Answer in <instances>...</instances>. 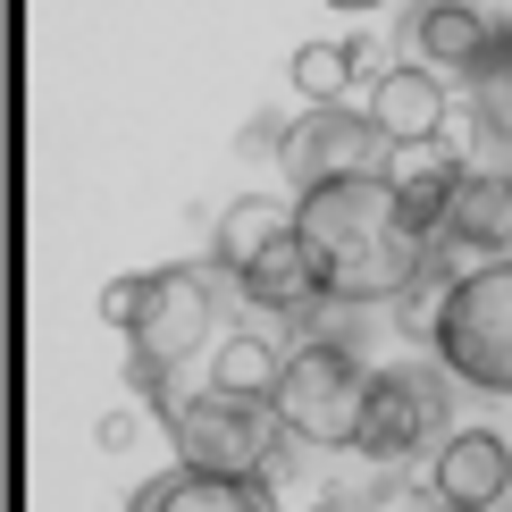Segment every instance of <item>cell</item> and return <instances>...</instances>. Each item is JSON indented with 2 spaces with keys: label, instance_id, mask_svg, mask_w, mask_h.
I'll use <instances>...</instances> for the list:
<instances>
[{
  "label": "cell",
  "instance_id": "obj_1",
  "mask_svg": "<svg viewBox=\"0 0 512 512\" xmlns=\"http://www.w3.org/2000/svg\"><path fill=\"white\" fill-rule=\"evenodd\" d=\"M361 395H370V370L353 361L345 336H303L286 353V378H277V420H286L294 445H361Z\"/></svg>",
  "mask_w": 512,
  "mask_h": 512
},
{
  "label": "cell",
  "instance_id": "obj_2",
  "mask_svg": "<svg viewBox=\"0 0 512 512\" xmlns=\"http://www.w3.org/2000/svg\"><path fill=\"white\" fill-rule=\"evenodd\" d=\"M437 361L462 378V387L512 395V252H504V261H487V269H471L454 294H445Z\"/></svg>",
  "mask_w": 512,
  "mask_h": 512
},
{
  "label": "cell",
  "instance_id": "obj_3",
  "mask_svg": "<svg viewBox=\"0 0 512 512\" xmlns=\"http://www.w3.org/2000/svg\"><path fill=\"white\" fill-rule=\"evenodd\" d=\"M277 429H286V420H277L269 395H219V387L168 412V437H177L185 471H244V479H261L277 462Z\"/></svg>",
  "mask_w": 512,
  "mask_h": 512
},
{
  "label": "cell",
  "instance_id": "obj_4",
  "mask_svg": "<svg viewBox=\"0 0 512 512\" xmlns=\"http://www.w3.org/2000/svg\"><path fill=\"white\" fill-rule=\"evenodd\" d=\"M387 126L370 110H345V101H311L303 126H286V143H277V168H286L294 185H336V177H387Z\"/></svg>",
  "mask_w": 512,
  "mask_h": 512
},
{
  "label": "cell",
  "instance_id": "obj_5",
  "mask_svg": "<svg viewBox=\"0 0 512 512\" xmlns=\"http://www.w3.org/2000/svg\"><path fill=\"white\" fill-rule=\"evenodd\" d=\"M454 437V395L437 387L429 370H370V395H361V445L370 462H403L420 445Z\"/></svg>",
  "mask_w": 512,
  "mask_h": 512
},
{
  "label": "cell",
  "instance_id": "obj_6",
  "mask_svg": "<svg viewBox=\"0 0 512 512\" xmlns=\"http://www.w3.org/2000/svg\"><path fill=\"white\" fill-rule=\"evenodd\" d=\"M210 319H219V303H210V277L168 261V269H143L135 319H126V345H135V361H152V370H177V361L202 353Z\"/></svg>",
  "mask_w": 512,
  "mask_h": 512
},
{
  "label": "cell",
  "instance_id": "obj_7",
  "mask_svg": "<svg viewBox=\"0 0 512 512\" xmlns=\"http://www.w3.org/2000/svg\"><path fill=\"white\" fill-rule=\"evenodd\" d=\"M387 185H395V219L412 227V236H437L454 194L471 185V168H462L454 135H412V143L387 152Z\"/></svg>",
  "mask_w": 512,
  "mask_h": 512
},
{
  "label": "cell",
  "instance_id": "obj_8",
  "mask_svg": "<svg viewBox=\"0 0 512 512\" xmlns=\"http://www.w3.org/2000/svg\"><path fill=\"white\" fill-rule=\"evenodd\" d=\"M294 227H303L311 252H345V244H370L387 236L395 219V185L387 177H336V185H311L303 210H294Z\"/></svg>",
  "mask_w": 512,
  "mask_h": 512
},
{
  "label": "cell",
  "instance_id": "obj_9",
  "mask_svg": "<svg viewBox=\"0 0 512 512\" xmlns=\"http://www.w3.org/2000/svg\"><path fill=\"white\" fill-rule=\"evenodd\" d=\"M236 286H244V303H261V311H286L294 328H311L319 311H328V286H319V252L303 244V227H286L261 261H244L236 269Z\"/></svg>",
  "mask_w": 512,
  "mask_h": 512
},
{
  "label": "cell",
  "instance_id": "obj_10",
  "mask_svg": "<svg viewBox=\"0 0 512 512\" xmlns=\"http://www.w3.org/2000/svg\"><path fill=\"white\" fill-rule=\"evenodd\" d=\"M429 496H437V504H462V512L504 504V496H512V445L487 437V429H454V437L437 445Z\"/></svg>",
  "mask_w": 512,
  "mask_h": 512
},
{
  "label": "cell",
  "instance_id": "obj_11",
  "mask_svg": "<svg viewBox=\"0 0 512 512\" xmlns=\"http://www.w3.org/2000/svg\"><path fill=\"white\" fill-rule=\"evenodd\" d=\"M126 512H277L269 479H244V471H168L152 487H135Z\"/></svg>",
  "mask_w": 512,
  "mask_h": 512
},
{
  "label": "cell",
  "instance_id": "obj_12",
  "mask_svg": "<svg viewBox=\"0 0 512 512\" xmlns=\"http://www.w3.org/2000/svg\"><path fill=\"white\" fill-rule=\"evenodd\" d=\"M487 34H496V26H487L471 0H429V9L412 17V51H420L429 76H471L487 59Z\"/></svg>",
  "mask_w": 512,
  "mask_h": 512
},
{
  "label": "cell",
  "instance_id": "obj_13",
  "mask_svg": "<svg viewBox=\"0 0 512 512\" xmlns=\"http://www.w3.org/2000/svg\"><path fill=\"white\" fill-rule=\"evenodd\" d=\"M370 118L387 126V143H412V135H445V84L429 68H387L370 84Z\"/></svg>",
  "mask_w": 512,
  "mask_h": 512
},
{
  "label": "cell",
  "instance_id": "obj_14",
  "mask_svg": "<svg viewBox=\"0 0 512 512\" xmlns=\"http://www.w3.org/2000/svg\"><path fill=\"white\" fill-rule=\"evenodd\" d=\"M437 236L462 244V252H479V261H504V252H512V185L471 177V185L454 194V210H445Z\"/></svg>",
  "mask_w": 512,
  "mask_h": 512
},
{
  "label": "cell",
  "instance_id": "obj_15",
  "mask_svg": "<svg viewBox=\"0 0 512 512\" xmlns=\"http://www.w3.org/2000/svg\"><path fill=\"white\" fill-rule=\"evenodd\" d=\"M286 227H294V219H286L277 202H236V210L219 219V261H227V277H236L244 261H261V252L286 236Z\"/></svg>",
  "mask_w": 512,
  "mask_h": 512
},
{
  "label": "cell",
  "instance_id": "obj_16",
  "mask_svg": "<svg viewBox=\"0 0 512 512\" xmlns=\"http://www.w3.org/2000/svg\"><path fill=\"white\" fill-rule=\"evenodd\" d=\"M277 378H286V353L261 345V336H236L219 353V370H210V387L219 395H277Z\"/></svg>",
  "mask_w": 512,
  "mask_h": 512
},
{
  "label": "cell",
  "instance_id": "obj_17",
  "mask_svg": "<svg viewBox=\"0 0 512 512\" xmlns=\"http://www.w3.org/2000/svg\"><path fill=\"white\" fill-rule=\"evenodd\" d=\"M479 126L496 143H512V26H496L487 34V59H479Z\"/></svg>",
  "mask_w": 512,
  "mask_h": 512
},
{
  "label": "cell",
  "instance_id": "obj_18",
  "mask_svg": "<svg viewBox=\"0 0 512 512\" xmlns=\"http://www.w3.org/2000/svg\"><path fill=\"white\" fill-rule=\"evenodd\" d=\"M294 84H303V101H345L353 51L345 42H303V51H294Z\"/></svg>",
  "mask_w": 512,
  "mask_h": 512
},
{
  "label": "cell",
  "instance_id": "obj_19",
  "mask_svg": "<svg viewBox=\"0 0 512 512\" xmlns=\"http://www.w3.org/2000/svg\"><path fill=\"white\" fill-rule=\"evenodd\" d=\"M135 294H143V277H110V286H101V319L126 328V319H135Z\"/></svg>",
  "mask_w": 512,
  "mask_h": 512
},
{
  "label": "cell",
  "instance_id": "obj_20",
  "mask_svg": "<svg viewBox=\"0 0 512 512\" xmlns=\"http://www.w3.org/2000/svg\"><path fill=\"white\" fill-rule=\"evenodd\" d=\"M244 143H252V152H277V143H286V118H277V110H261V118L244 126Z\"/></svg>",
  "mask_w": 512,
  "mask_h": 512
},
{
  "label": "cell",
  "instance_id": "obj_21",
  "mask_svg": "<svg viewBox=\"0 0 512 512\" xmlns=\"http://www.w3.org/2000/svg\"><path fill=\"white\" fill-rule=\"evenodd\" d=\"M93 437H101V454H126V445H135V412H110Z\"/></svg>",
  "mask_w": 512,
  "mask_h": 512
},
{
  "label": "cell",
  "instance_id": "obj_22",
  "mask_svg": "<svg viewBox=\"0 0 512 512\" xmlns=\"http://www.w3.org/2000/svg\"><path fill=\"white\" fill-rule=\"evenodd\" d=\"M378 512H437V504H429V496H387Z\"/></svg>",
  "mask_w": 512,
  "mask_h": 512
},
{
  "label": "cell",
  "instance_id": "obj_23",
  "mask_svg": "<svg viewBox=\"0 0 512 512\" xmlns=\"http://www.w3.org/2000/svg\"><path fill=\"white\" fill-rule=\"evenodd\" d=\"M328 9H378V0H328Z\"/></svg>",
  "mask_w": 512,
  "mask_h": 512
},
{
  "label": "cell",
  "instance_id": "obj_24",
  "mask_svg": "<svg viewBox=\"0 0 512 512\" xmlns=\"http://www.w3.org/2000/svg\"><path fill=\"white\" fill-rule=\"evenodd\" d=\"M311 512H336V504H311Z\"/></svg>",
  "mask_w": 512,
  "mask_h": 512
},
{
  "label": "cell",
  "instance_id": "obj_25",
  "mask_svg": "<svg viewBox=\"0 0 512 512\" xmlns=\"http://www.w3.org/2000/svg\"><path fill=\"white\" fill-rule=\"evenodd\" d=\"M504 185H512V168H504Z\"/></svg>",
  "mask_w": 512,
  "mask_h": 512
}]
</instances>
